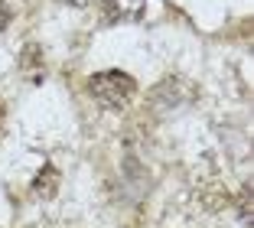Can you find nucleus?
<instances>
[{
	"instance_id": "nucleus-6",
	"label": "nucleus",
	"mask_w": 254,
	"mask_h": 228,
	"mask_svg": "<svg viewBox=\"0 0 254 228\" xmlns=\"http://www.w3.org/2000/svg\"><path fill=\"white\" fill-rule=\"evenodd\" d=\"M68 3H78V7H82V3H91V0H68Z\"/></svg>"
},
{
	"instance_id": "nucleus-1",
	"label": "nucleus",
	"mask_w": 254,
	"mask_h": 228,
	"mask_svg": "<svg viewBox=\"0 0 254 228\" xmlns=\"http://www.w3.org/2000/svg\"><path fill=\"white\" fill-rule=\"evenodd\" d=\"M88 91L101 108L108 111H124L127 104L134 101L137 95V81L127 72H118V69H108V72H98L88 78Z\"/></svg>"
},
{
	"instance_id": "nucleus-2",
	"label": "nucleus",
	"mask_w": 254,
	"mask_h": 228,
	"mask_svg": "<svg viewBox=\"0 0 254 228\" xmlns=\"http://www.w3.org/2000/svg\"><path fill=\"white\" fill-rule=\"evenodd\" d=\"M56 186H59V173H56V166H46L43 173L36 176V183H33V192L43 199H53L56 196Z\"/></svg>"
},
{
	"instance_id": "nucleus-7",
	"label": "nucleus",
	"mask_w": 254,
	"mask_h": 228,
	"mask_svg": "<svg viewBox=\"0 0 254 228\" xmlns=\"http://www.w3.org/2000/svg\"><path fill=\"white\" fill-rule=\"evenodd\" d=\"M0 127H3V104H0Z\"/></svg>"
},
{
	"instance_id": "nucleus-4",
	"label": "nucleus",
	"mask_w": 254,
	"mask_h": 228,
	"mask_svg": "<svg viewBox=\"0 0 254 228\" xmlns=\"http://www.w3.org/2000/svg\"><path fill=\"white\" fill-rule=\"evenodd\" d=\"M251 186H245L241 189V196H238V215H241V222L245 225H251V219H254V206H251Z\"/></svg>"
},
{
	"instance_id": "nucleus-5",
	"label": "nucleus",
	"mask_w": 254,
	"mask_h": 228,
	"mask_svg": "<svg viewBox=\"0 0 254 228\" xmlns=\"http://www.w3.org/2000/svg\"><path fill=\"white\" fill-rule=\"evenodd\" d=\"M7 26H10V10L3 7V3H0V33L7 30Z\"/></svg>"
},
{
	"instance_id": "nucleus-3",
	"label": "nucleus",
	"mask_w": 254,
	"mask_h": 228,
	"mask_svg": "<svg viewBox=\"0 0 254 228\" xmlns=\"http://www.w3.org/2000/svg\"><path fill=\"white\" fill-rule=\"evenodd\" d=\"M108 3H111V13L124 16V20H137L147 7V0H108Z\"/></svg>"
}]
</instances>
